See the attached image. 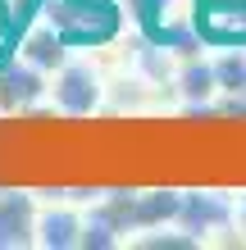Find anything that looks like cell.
I'll return each instance as SVG.
<instances>
[{
	"label": "cell",
	"mask_w": 246,
	"mask_h": 250,
	"mask_svg": "<svg viewBox=\"0 0 246 250\" xmlns=\"http://www.w3.org/2000/svg\"><path fill=\"white\" fill-rule=\"evenodd\" d=\"M82 223H87V218L78 209H68V205L37 209V246H55V250L82 246Z\"/></svg>",
	"instance_id": "8992f818"
},
{
	"label": "cell",
	"mask_w": 246,
	"mask_h": 250,
	"mask_svg": "<svg viewBox=\"0 0 246 250\" xmlns=\"http://www.w3.org/2000/svg\"><path fill=\"white\" fill-rule=\"evenodd\" d=\"M50 73L32 68L27 60H14V64H0V114H19L27 105H37L41 96L50 91Z\"/></svg>",
	"instance_id": "3957f363"
},
{
	"label": "cell",
	"mask_w": 246,
	"mask_h": 250,
	"mask_svg": "<svg viewBox=\"0 0 246 250\" xmlns=\"http://www.w3.org/2000/svg\"><path fill=\"white\" fill-rule=\"evenodd\" d=\"M41 19L73 50H100V46H110L119 37L123 9H119V0H46V14Z\"/></svg>",
	"instance_id": "6da1fadb"
},
{
	"label": "cell",
	"mask_w": 246,
	"mask_h": 250,
	"mask_svg": "<svg viewBox=\"0 0 246 250\" xmlns=\"http://www.w3.org/2000/svg\"><path fill=\"white\" fill-rule=\"evenodd\" d=\"M68 50H73V46H68V41L55 32L46 19L32 23V27L23 32V41H19V60H27L32 68H41V73H55V68L68 60Z\"/></svg>",
	"instance_id": "277c9868"
},
{
	"label": "cell",
	"mask_w": 246,
	"mask_h": 250,
	"mask_svg": "<svg viewBox=\"0 0 246 250\" xmlns=\"http://www.w3.org/2000/svg\"><path fill=\"white\" fill-rule=\"evenodd\" d=\"M37 241V205L32 196H0V246H27Z\"/></svg>",
	"instance_id": "5b68a950"
},
{
	"label": "cell",
	"mask_w": 246,
	"mask_h": 250,
	"mask_svg": "<svg viewBox=\"0 0 246 250\" xmlns=\"http://www.w3.org/2000/svg\"><path fill=\"white\" fill-rule=\"evenodd\" d=\"M100 96H105V78H100V68L91 60H73V55H68V60L50 73V100L68 119L91 114L100 105Z\"/></svg>",
	"instance_id": "7a4b0ae2"
},
{
	"label": "cell",
	"mask_w": 246,
	"mask_h": 250,
	"mask_svg": "<svg viewBox=\"0 0 246 250\" xmlns=\"http://www.w3.org/2000/svg\"><path fill=\"white\" fill-rule=\"evenodd\" d=\"M214 78H219V91L246 96V46H224L214 55Z\"/></svg>",
	"instance_id": "ba28073f"
},
{
	"label": "cell",
	"mask_w": 246,
	"mask_h": 250,
	"mask_svg": "<svg viewBox=\"0 0 246 250\" xmlns=\"http://www.w3.org/2000/svg\"><path fill=\"white\" fill-rule=\"evenodd\" d=\"M233 228H237L242 237H246V196H242V200L233 205Z\"/></svg>",
	"instance_id": "9c48e42d"
},
{
	"label": "cell",
	"mask_w": 246,
	"mask_h": 250,
	"mask_svg": "<svg viewBox=\"0 0 246 250\" xmlns=\"http://www.w3.org/2000/svg\"><path fill=\"white\" fill-rule=\"evenodd\" d=\"M182 96L187 100H210L214 91H219V78H214V60H201V55H187L182 60Z\"/></svg>",
	"instance_id": "52a82bcc"
}]
</instances>
